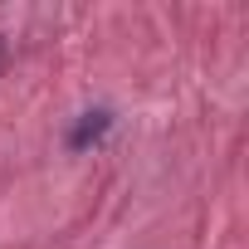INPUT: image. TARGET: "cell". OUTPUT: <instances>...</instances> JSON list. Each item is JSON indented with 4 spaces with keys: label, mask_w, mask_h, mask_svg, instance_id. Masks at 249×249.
Segmentation results:
<instances>
[{
    "label": "cell",
    "mask_w": 249,
    "mask_h": 249,
    "mask_svg": "<svg viewBox=\"0 0 249 249\" xmlns=\"http://www.w3.org/2000/svg\"><path fill=\"white\" fill-rule=\"evenodd\" d=\"M107 122H112L107 112H83V122H78V132L69 137V147L78 152V147H88V142H98V137L107 132Z\"/></svg>",
    "instance_id": "obj_1"
}]
</instances>
